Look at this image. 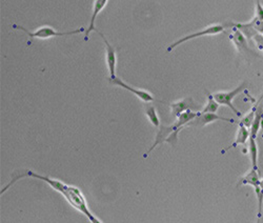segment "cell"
<instances>
[{"instance_id":"obj_1","label":"cell","mask_w":263,"mask_h":223,"mask_svg":"<svg viewBox=\"0 0 263 223\" xmlns=\"http://www.w3.org/2000/svg\"><path fill=\"white\" fill-rule=\"evenodd\" d=\"M35 178V179H38L41 180L43 182H45L46 184H49L53 190H55L57 193L61 194L63 196V198L72 205V207L80 212L81 214H83L91 223H102L89 209L87 207V203H86V199L83 196L82 192L80 188H78L77 186L74 185H68L65 184L64 182L58 180V179H54V178H51L49 176L45 175H41L38 173H35V171L31 170V169H20V170H17L15 173L12 174V179L11 181L3 188L2 193L0 194H4L8 191V188H10L14 183H16L19 179L22 178Z\"/></svg>"},{"instance_id":"obj_2","label":"cell","mask_w":263,"mask_h":223,"mask_svg":"<svg viewBox=\"0 0 263 223\" xmlns=\"http://www.w3.org/2000/svg\"><path fill=\"white\" fill-rule=\"evenodd\" d=\"M199 115V112H193V111H187L185 113H183L182 115H180L176 121H175L172 126L166 127V126H160L159 130L157 132L156 135V139L155 142L153 143V145L151 146V148L145 154L144 157L148 158V156L150 154L154 151V148L158 145H160L162 143H170L172 145H175L178 141V135L179 132L188 127L189 123L194 120L197 116Z\"/></svg>"},{"instance_id":"obj_3","label":"cell","mask_w":263,"mask_h":223,"mask_svg":"<svg viewBox=\"0 0 263 223\" xmlns=\"http://www.w3.org/2000/svg\"><path fill=\"white\" fill-rule=\"evenodd\" d=\"M12 28L15 29V30L25 32L31 39H35V38H37V39H50V38H54V37L71 36V35H76V34L85 33V31H86L84 28H79V29H76L74 31L58 32L55 29H53L52 27H49V26L41 27V28L37 29L36 31H34V32H30L26 28H23L21 26H18V24H13Z\"/></svg>"},{"instance_id":"obj_4","label":"cell","mask_w":263,"mask_h":223,"mask_svg":"<svg viewBox=\"0 0 263 223\" xmlns=\"http://www.w3.org/2000/svg\"><path fill=\"white\" fill-rule=\"evenodd\" d=\"M224 31V27L221 26V24H212V26H208L198 32H195V33H192L189 34V35H186L178 40H176L175 42H173L168 48H166V52L170 53L172 52V51H174L176 47H178L180 44L188 41V40H192V39H196V38H199V37H203V36H214V35H217V34H220Z\"/></svg>"},{"instance_id":"obj_5","label":"cell","mask_w":263,"mask_h":223,"mask_svg":"<svg viewBox=\"0 0 263 223\" xmlns=\"http://www.w3.org/2000/svg\"><path fill=\"white\" fill-rule=\"evenodd\" d=\"M245 87H247V83L242 82L240 85H238V87L236 89H234L233 91H230V92H218V93L213 94V97L218 102L219 106H225L227 108H230L238 117H240V116H242V113L239 112L234 107L233 100L235 99V97L238 94H240L242 91L245 90Z\"/></svg>"},{"instance_id":"obj_6","label":"cell","mask_w":263,"mask_h":223,"mask_svg":"<svg viewBox=\"0 0 263 223\" xmlns=\"http://www.w3.org/2000/svg\"><path fill=\"white\" fill-rule=\"evenodd\" d=\"M100 37L102 38L104 44H105V61H107V66H108V70H109V74L110 77L109 79H113L116 76V64H117V55H116V51L115 48L112 46V44L108 41V39L105 38V36L103 35L102 33L96 31Z\"/></svg>"},{"instance_id":"obj_7","label":"cell","mask_w":263,"mask_h":223,"mask_svg":"<svg viewBox=\"0 0 263 223\" xmlns=\"http://www.w3.org/2000/svg\"><path fill=\"white\" fill-rule=\"evenodd\" d=\"M109 81H110V83H112V84L118 85V87H120V88H122V89H125V90H127V91H129V92H131V93H133V94H134L135 96H137L140 100L146 102V104H148V102L154 101V96H153L150 92H148V91H146V90H142V89H136V88L132 87V85L126 83L124 80L120 79L119 77H115V78H113V79H109Z\"/></svg>"},{"instance_id":"obj_8","label":"cell","mask_w":263,"mask_h":223,"mask_svg":"<svg viewBox=\"0 0 263 223\" xmlns=\"http://www.w3.org/2000/svg\"><path fill=\"white\" fill-rule=\"evenodd\" d=\"M219 120H221V121H225V122H230V123H236L235 120L231 119V118H225V117H222V116H218L217 114H209V113L201 114L199 112V115L194 120H193V121L189 123V126L205 127L209 123H214L215 121H219Z\"/></svg>"},{"instance_id":"obj_9","label":"cell","mask_w":263,"mask_h":223,"mask_svg":"<svg viewBox=\"0 0 263 223\" xmlns=\"http://www.w3.org/2000/svg\"><path fill=\"white\" fill-rule=\"evenodd\" d=\"M170 109H171V114L174 118H178L180 115H182L183 113L187 112V111H192V110H196L197 109V105L193 100V98L188 97V98H184L181 99L179 101H175L173 104L170 105Z\"/></svg>"},{"instance_id":"obj_10","label":"cell","mask_w":263,"mask_h":223,"mask_svg":"<svg viewBox=\"0 0 263 223\" xmlns=\"http://www.w3.org/2000/svg\"><path fill=\"white\" fill-rule=\"evenodd\" d=\"M260 176H259V170L252 168L247 175H244L243 177H241L238 181L237 186H241V185H251L254 187V192L257 196V199H260V194H261V190H260Z\"/></svg>"},{"instance_id":"obj_11","label":"cell","mask_w":263,"mask_h":223,"mask_svg":"<svg viewBox=\"0 0 263 223\" xmlns=\"http://www.w3.org/2000/svg\"><path fill=\"white\" fill-rule=\"evenodd\" d=\"M94 7H93V13H92V16H91V20H90V24H89V28L86 29L85 33H84V41H87L89 40V37L91 35V33L96 31V28H95V21H96V18L98 14L107 7L108 5V0H95V2L93 3Z\"/></svg>"},{"instance_id":"obj_12","label":"cell","mask_w":263,"mask_h":223,"mask_svg":"<svg viewBox=\"0 0 263 223\" xmlns=\"http://www.w3.org/2000/svg\"><path fill=\"white\" fill-rule=\"evenodd\" d=\"M230 38L233 41V43L235 44V46L237 47V51L239 53L252 54V51L250 49V47L248 45L247 38L244 37V35L239 30H237L234 27H232V33L230 35Z\"/></svg>"},{"instance_id":"obj_13","label":"cell","mask_w":263,"mask_h":223,"mask_svg":"<svg viewBox=\"0 0 263 223\" xmlns=\"http://www.w3.org/2000/svg\"><path fill=\"white\" fill-rule=\"evenodd\" d=\"M250 136H251L250 130L248 128H245L242 123L239 122L235 141L230 146H227L226 148H224L221 152V154H224L226 151H229L231 148H234V147H236L238 145H245V144H247V142H249V140H250Z\"/></svg>"},{"instance_id":"obj_14","label":"cell","mask_w":263,"mask_h":223,"mask_svg":"<svg viewBox=\"0 0 263 223\" xmlns=\"http://www.w3.org/2000/svg\"><path fill=\"white\" fill-rule=\"evenodd\" d=\"M231 27H234L237 30H239L243 34L244 37L247 38V39H249V40L253 39L258 34L255 31V29L251 26L250 22H247V23H237V22H234V23L231 24Z\"/></svg>"},{"instance_id":"obj_15","label":"cell","mask_w":263,"mask_h":223,"mask_svg":"<svg viewBox=\"0 0 263 223\" xmlns=\"http://www.w3.org/2000/svg\"><path fill=\"white\" fill-rule=\"evenodd\" d=\"M205 92H206V95H207V104L204 106V109L200 113L201 114H207V113L216 114L217 111L219 110L220 106L218 105V102L214 99L213 94L208 93L207 91H205Z\"/></svg>"},{"instance_id":"obj_16","label":"cell","mask_w":263,"mask_h":223,"mask_svg":"<svg viewBox=\"0 0 263 223\" xmlns=\"http://www.w3.org/2000/svg\"><path fill=\"white\" fill-rule=\"evenodd\" d=\"M145 112H146V115L147 117L149 118L150 122L155 127V128H159L161 125H160V119L159 117H158V114H157V111L155 109L154 106L152 105H147L146 106V109H145Z\"/></svg>"},{"instance_id":"obj_17","label":"cell","mask_w":263,"mask_h":223,"mask_svg":"<svg viewBox=\"0 0 263 223\" xmlns=\"http://www.w3.org/2000/svg\"><path fill=\"white\" fill-rule=\"evenodd\" d=\"M258 105H259V101L257 102V105L250 111V113H249L247 116H245V117H243V119L240 121V123H242L245 128H248L249 130L251 129V127H252V125H253V122H254L255 114H256V110H257Z\"/></svg>"},{"instance_id":"obj_18","label":"cell","mask_w":263,"mask_h":223,"mask_svg":"<svg viewBox=\"0 0 263 223\" xmlns=\"http://www.w3.org/2000/svg\"><path fill=\"white\" fill-rule=\"evenodd\" d=\"M260 190H261V194H260V199L258 200V219H260L262 217V207H263V179H261L260 181Z\"/></svg>"},{"instance_id":"obj_19","label":"cell","mask_w":263,"mask_h":223,"mask_svg":"<svg viewBox=\"0 0 263 223\" xmlns=\"http://www.w3.org/2000/svg\"><path fill=\"white\" fill-rule=\"evenodd\" d=\"M261 128H262V139H263V121H262V125H261Z\"/></svg>"},{"instance_id":"obj_20","label":"cell","mask_w":263,"mask_h":223,"mask_svg":"<svg viewBox=\"0 0 263 223\" xmlns=\"http://www.w3.org/2000/svg\"><path fill=\"white\" fill-rule=\"evenodd\" d=\"M257 223H261V222H260V219H258V222H257Z\"/></svg>"}]
</instances>
